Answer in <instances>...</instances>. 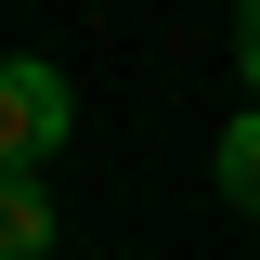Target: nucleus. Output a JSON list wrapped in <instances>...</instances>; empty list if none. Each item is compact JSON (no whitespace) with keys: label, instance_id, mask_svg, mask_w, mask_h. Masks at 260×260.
<instances>
[{"label":"nucleus","instance_id":"nucleus-1","mask_svg":"<svg viewBox=\"0 0 260 260\" xmlns=\"http://www.w3.org/2000/svg\"><path fill=\"white\" fill-rule=\"evenodd\" d=\"M65 117H78V104H65L52 65H0V169H26V182H39V156L65 143Z\"/></svg>","mask_w":260,"mask_h":260},{"label":"nucleus","instance_id":"nucleus-2","mask_svg":"<svg viewBox=\"0 0 260 260\" xmlns=\"http://www.w3.org/2000/svg\"><path fill=\"white\" fill-rule=\"evenodd\" d=\"M39 247H52V195L26 169H0V260H39Z\"/></svg>","mask_w":260,"mask_h":260},{"label":"nucleus","instance_id":"nucleus-3","mask_svg":"<svg viewBox=\"0 0 260 260\" xmlns=\"http://www.w3.org/2000/svg\"><path fill=\"white\" fill-rule=\"evenodd\" d=\"M221 195H234V208L260 221V104H247V117L221 130Z\"/></svg>","mask_w":260,"mask_h":260},{"label":"nucleus","instance_id":"nucleus-4","mask_svg":"<svg viewBox=\"0 0 260 260\" xmlns=\"http://www.w3.org/2000/svg\"><path fill=\"white\" fill-rule=\"evenodd\" d=\"M234 65H247V91H260V13H247V26H234Z\"/></svg>","mask_w":260,"mask_h":260}]
</instances>
